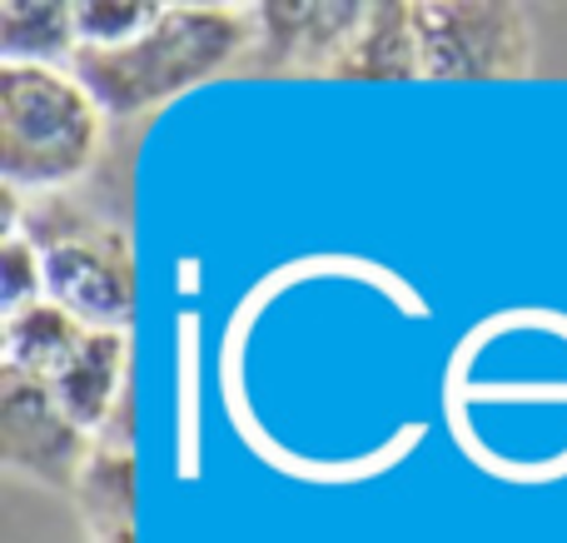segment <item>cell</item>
<instances>
[{
  "label": "cell",
  "mask_w": 567,
  "mask_h": 543,
  "mask_svg": "<svg viewBox=\"0 0 567 543\" xmlns=\"http://www.w3.org/2000/svg\"><path fill=\"white\" fill-rule=\"evenodd\" d=\"M20 229L45 259V299L85 329H130L135 319V259L120 225L75 209L65 195H40Z\"/></svg>",
  "instance_id": "cell-3"
},
{
  "label": "cell",
  "mask_w": 567,
  "mask_h": 543,
  "mask_svg": "<svg viewBox=\"0 0 567 543\" xmlns=\"http://www.w3.org/2000/svg\"><path fill=\"white\" fill-rule=\"evenodd\" d=\"M70 499H75V514L90 543L120 534V529H135V449L90 444V459Z\"/></svg>",
  "instance_id": "cell-11"
},
{
  "label": "cell",
  "mask_w": 567,
  "mask_h": 543,
  "mask_svg": "<svg viewBox=\"0 0 567 543\" xmlns=\"http://www.w3.org/2000/svg\"><path fill=\"white\" fill-rule=\"evenodd\" d=\"M423 80H523L538 60L533 10L518 0H419Z\"/></svg>",
  "instance_id": "cell-4"
},
{
  "label": "cell",
  "mask_w": 567,
  "mask_h": 543,
  "mask_svg": "<svg viewBox=\"0 0 567 543\" xmlns=\"http://www.w3.org/2000/svg\"><path fill=\"white\" fill-rule=\"evenodd\" d=\"M85 335L90 329L80 325L75 315H65V309L50 305V299H35V305L6 315V369L50 385V379L60 375V365L85 345Z\"/></svg>",
  "instance_id": "cell-10"
},
{
  "label": "cell",
  "mask_w": 567,
  "mask_h": 543,
  "mask_svg": "<svg viewBox=\"0 0 567 543\" xmlns=\"http://www.w3.org/2000/svg\"><path fill=\"white\" fill-rule=\"evenodd\" d=\"M329 80H423L419 65V25L413 6L383 0L363 10V25Z\"/></svg>",
  "instance_id": "cell-8"
},
{
  "label": "cell",
  "mask_w": 567,
  "mask_h": 543,
  "mask_svg": "<svg viewBox=\"0 0 567 543\" xmlns=\"http://www.w3.org/2000/svg\"><path fill=\"white\" fill-rule=\"evenodd\" d=\"M75 55V6H60V0H6L0 6V65H70Z\"/></svg>",
  "instance_id": "cell-9"
},
{
  "label": "cell",
  "mask_w": 567,
  "mask_h": 543,
  "mask_svg": "<svg viewBox=\"0 0 567 543\" xmlns=\"http://www.w3.org/2000/svg\"><path fill=\"white\" fill-rule=\"evenodd\" d=\"M105 110L70 65H0V180L20 195H60L100 155Z\"/></svg>",
  "instance_id": "cell-2"
},
{
  "label": "cell",
  "mask_w": 567,
  "mask_h": 543,
  "mask_svg": "<svg viewBox=\"0 0 567 543\" xmlns=\"http://www.w3.org/2000/svg\"><path fill=\"white\" fill-rule=\"evenodd\" d=\"M95 543H135V529H120V534H105V539H95Z\"/></svg>",
  "instance_id": "cell-14"
},
{
  "label": "cell",
  "mask_w": 567,
  "mask_h": 543,
  "mask_svg": "<svg viewBox=\"0 0 567 543\" xmlns=\"http://www.w3.org/2000/svg\"><path fill=\"white\" fill-rule=\"evenodd\" d=\"M45 299V259H40V245L25 235V229H6V245H0V305L6 315Z\"/></svg>",
  "instance_id": "cell-13"
},
{
  "label": "cell",
  "mask_w": 567,
  "mask_h": 543,
  "mask_svg": "<svg viewBox=\"0 0 567 543\" xmlns=\"http://www.w3.org/2000/svg\"><path fill=\"white\" fill-rule=\"evenodd\" d=\"M50 395L95 439L100 424H105L120 399L130 395V329H90L85 345L50 379Z\"/></svg>",
  "instance_id": "cell-7"
},
{
  "label": "cell",
  "mask_w": 567,
  "mask_h": 543,
  "mask_svg": "<svg viewBox=\"0 0 567 543\" xmlns=\"http://www.w3.org/2000/svg\"><path fill=\"white\" fill-rule=\"evenodd\" d=\"M249 45V6H165L145 35L120 50H80L70 70L110 120H140L145 110L245 65Z\"/></svg>",
  "instance_id": "cell-1"
},
{
  "label": "cell",
  "mask_w": 567,
  "mask_h": 543,
  "mask_svg": "<svg viewBox=\"0 0 567 543\" xmlns=\"http://www.w3.org/2000/svg\"><path fill=\"white\" fill-rule=\"evenodd\" d=\"M369 6H319V0H269V6H249L255 16V45H249L245 65L255 75H333L343 50L353 45Z\"/></svg>",
  "instance_id": "cell-6"
},
{
  "label": "cell",
  "mask_w": 567,
  "mask_h": 543,
  "mask_svg": "<svg viewBox=\"0 0 567 543\" xmlns=\"http://www.w3.org/2000/svg\"><path fill=\"white\" fill-rule=\"evenodd\" d=\"M159 0H90V6H75V30H80V50H120L135 35H145L159 20Z\"/></svg>",
  "instance_id": "cell-12"
},
{
  "label": "cell",
  "mask_w": 567,
  "mask_h": 543,
  "mask_svg": "<svg viewBox=\"0 0 567 543\" xmlns=\"http://www.w3.org/2000/svg\"><path fill=\"white\" fill-rule=\"evenodd\" d=\"M90 444L95 439L55 404L50 385L0 369V464L10 474L50 494H75Z\"/></svg>",
  "instance_id": "cell-5"
}]
</instances>
